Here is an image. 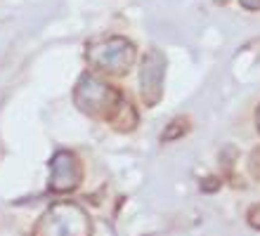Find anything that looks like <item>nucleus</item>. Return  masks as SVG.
<instances>
[{
  "mask_svg": "<svg viewBox=\"0 0 260 236\" xmlns=\"http://www.w3.org/2000/svg\"><path fill=\"white\" fill-rule=\"evenodd\" d=\"M244 7H251V10H260V0H241Z\"/></svg>",
  "mask_w": 260,
  "mask_h": 236,
  "instance_id": "nucleus-1",
  "label": "nucleus"
}]
</instances>
